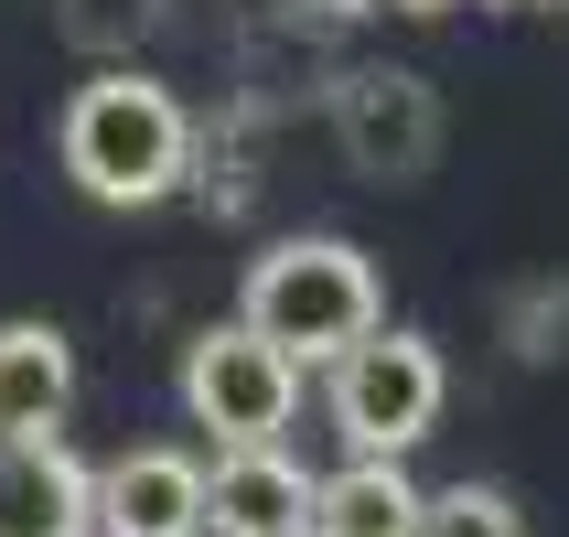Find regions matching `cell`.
I'll return each instance as SVG.
<instances>
[{"label":"cell","mask_w":569,"mask_h":537,"mask_svg":"<svg viewBox=\"0 0 569 537\" xmlns=\"http://www.w3.org/2000/svg\"><path fill=\"white\" fill-rule=\"evenodd\" d=\"M54 161H64V183L87 193V205L140 216V205L193 183V108L161 76H140V64H97L54 119Z\"/></svg>","instance_id":"6da1fadb"},{"label":"cell","mask_w":569,"mask_h":537,"mask_svg":"<svg viewBox=\"0 0 569 537\" xmlns=\"http://www.w3.org/2000/svg\"><path fill=\"white\" fill-rule=\"evenodd\" d=\"M237 322L258 345H280L290 366H333L345 345H366L387 322L377 258L355 237H280V248L248 258V290H237Z\"/></svg>","instance_id":"7a4b0ae2"},{"label":"cell","mask_w":569,"mask_h":537,"mask_svg":"<svg viewBox=\"0 0 569 537\" xmlns=\"http://www.w3.org/2000/svg\"><path fill=\"white\" fill-rule=\"evenodd\" d=\"M451 409V366L430 334H366V345L333 355V430L345 451H377V463H409Z\"/></svg>","instance_id":"3957f363"},{"label":"cell","mask_w":569,"mask_h":537,"mask_svg":"<svg viewBox=\"0 0 569 537\" xmlns=\"http://www.w3.org/2000/svg\"><path fill=\"white\" fill-rule=\"evenodd\" d=\"M290 409H301V366H290L280 345H258L248 322H204V334L183 345V419L216 451L280 441Z\"/></svg>","instance_id":"277c9868"},{"label":"cell","mask_w":569,"mask_h":537,"mask_svg":"<svg viewBox=\"0 0 569 537\" xmlns=\"http://www.w3.org/2000/svg\"><path fill=\"white\" fill-rule=\"evenodd\" d=\"M333 140L366 183H419L441 161V97L419 87L409 64H366L333 87Z\"/></svg>","instance_id":"5b68a950"},{"label":"cell","mask_w":569,"mask_h":537,"mask_svg":"<svg viewBox=\"0 0 569 537\" xmlns=\"http://www.w3.org/2000/svg\"><path fill=\"white\" fill-rule=\"evenodd\" d=\"M87 527L97 537H204V463L172 441L119 451L87 495Z\"/></svg>","instance_id":"8992f818"},{"label":"cell","mask_w":569,"mask_h":537,"mask_svg":"<svg viewBox=\"0 0 569 537\" xmlns=\"http://www.w3.org/2000/svg\"><path fill=\"white\" fill-rule=\"evenodd\" d=\"M204 527L216 537H312V474L280 441L216 451L204 463Z\"/></svg>","instance_id":"52a82bcc"},{"label":"cell","mask_w":569,"mask_h":537,"mask_svg":"<svg viewBox=\"0 0 569 537\" xmlns=\"http://www.w3.org/2000/svg\"><path fill=\"white\" fill-rule=\"evenodd\" d=\"M87 495H97V474L54 441V430L0 441V537H97Z\"/></svg>","instance_id":"ba28073f"},{"label":"cell","mask_w":569,"mask_h":537,"mask_svg":"<svg viewBox=\"0 0 569 537\" xmlns=\"http://www.w3.org/2000/svg\"><path fill=\"white\" fill-rule=\"evenodd\" d=\"M64 398H76V345L54 322H0V441L54 430Z\"/></svg>","instance_id":"9c48e42d"},{"label":"cell","mask_w":569,"mask_h":537,"mask_svg":"<svg viewBox=\"0 0 569 537\" xmlns=\"http://www.w3.org/2000/svg\"><path fill=\"white\" fill-rule=\"evenodd\" d=\"M409 516H419L409 463L355 451L345 474H312V537H409Z\"/></svg>","instance_id":"30bf717a"},{"label":"cell","mask_w":569,"mask_h":537,"mask_svg":"<svg viewBox=\"0 0 569 537\" xmlns=\"http://www.w3.org/2000/svg\"><path fill=\"white\" fill-rule=\"evenodd\" d=\"M409 537H527L506 484H441V495H419Z\"/></svg>","instance_id":"8fae6325"},{"label":"cell","mask_w":569,"mask_h":537,"mask_svg":"<svg viewBox=\"0 0 569 537\" xmlns=\"http://www.w3.org/2000/svg\"><path fill=\"white\" fill-rule=\"evenodd\" d=\"M506 345L527 355V366H548V355H569V280H527L506 301Z\"/></svg>","instance_id":"7c38bea8"},{"label":"cell","mask_w":569,"mask_h":537,"mask_svg":"<svg viewBox=\"0 0 569 537\" xmlns=\"http://www.w3.org/2000/svg\"><path fill=\"white\" fill-rule=\"evenodd\" d=\"M151 22H161V0H64V32H76L87 54H119V43H140Z\"/></svg>","instance_id":"4fadbf2b"},{"label":"cell","mask_w":569,"mask_h":537,"mask_svg":"<svg viewBox=\"0 0 569 537\" xmlns=\"http://www.w3.org/2000/svg\"><path fill=\"white\" fill-rule=\"evenodd\" d=\"M301 11H322V22H366V11H387V0H301Z\"/></svg>","instance_id":"5bb4252c"},{"label":"cell","mask_w":569,"mask_h":537,"mask_svg":"<svg viewBox=\"0 0 569 537\" xmlns=\"http://www.w3.org/2000/svg\"><path fill=\"white\" fill-rule=\"evenodd\" d=\"M387 11H451V0H387Z\"/></svg>","instance_id":"9a60e30c"}]
</instances>
